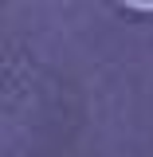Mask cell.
Segmentation results:
<instances>
[]
</instances>
